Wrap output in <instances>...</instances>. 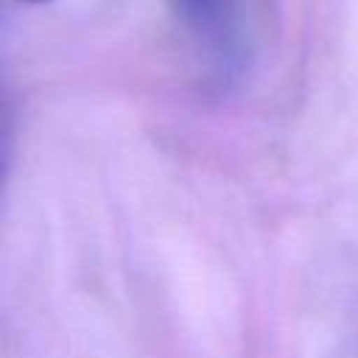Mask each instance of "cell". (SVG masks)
<instances>
[{"label":"cell","instance_id":"6da1fadb","mask_svg":"<svg viewBox=\"0 0 358 358\" xmlns=\"http://www.w3.org/2000/svg\"><path fill=\"white\" fill-rule=\"evenodd\" d=\"M179 31L218 76H238L255 48L252 0H165Z\"/></svg>","mask_w":358,"mask_h":358},{"label":"cell","instance_id":"7a4b0ae2","mask_svg":"<svg viewBox=\"0 0 358 358\" xmlns=\"http://www.w3.org/2000/svg\"><path fill=\"white\" fill-rule=\"evenodd\" d=\"M22 3H48V0H22Z\"/></svg>","mask_w":358,"mask_h":358}]
</instances>
